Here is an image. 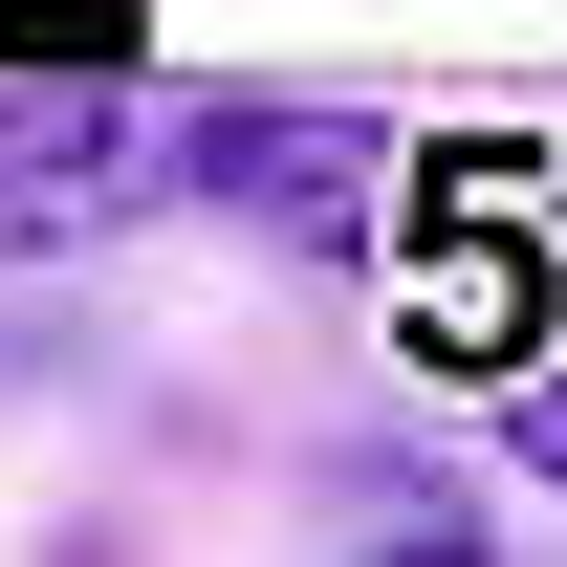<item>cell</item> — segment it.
Returning <instances> with one entry per match:
<instances>
[{"instance_id": "3957f363", "label": "cell", "mask_w": 567, "mask_h": 567, "mask_svg": "<svg viewBox=\"0 0 567 567\" xmlns=\"http://www.w3.org/2000/svg\"><path fill=\"white\" fill-rule=\"evenodd\" d=\"M502 458H546V481H567V371H524V415H502Z\"/></svg>"}, {"instance_id": "7a4b0ae2", "label": "cell", "mask_w": 567, "mask_h": 567, "mask_svg": "<svg viewBox=\"0 0 567 567\" xmlns=\"http://www.w3.org/2000/svg\"><path fill=\"white\" fill-rule=\"evenodd\" d=\"M175 197L262 218L284 262H371V240H393V110H328V87H240V110H175Z\"/></svg>"}, {"instance_id": "6da1fadb", "label": "cell", "mask_w": 567, "mask_h": 567, "mask_svg": "<svg viewBox=\"0 0 567 567\" xmlns=\"http://www.w3.org/2000/svg\"><path fill=\"white\" fill-rule=\"evenodd\" d=\"M175 197V87L110 66H0V262H87Z\"/></svg>"}]
</instances>
